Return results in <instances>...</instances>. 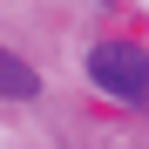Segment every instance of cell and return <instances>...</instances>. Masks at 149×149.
Returning a JSON list of instances; mask_svg holds the SVG:
<instances>
[{"mask_svg":"<svg viewBox=\"0 0 149 149\" xmlns=\"http://www.w3.org/2000/svg\"><path fill=\"white\" fill-rule=\"evenodd\" d=\"M88 81L109 88L115 102L149 109V54L129 47V41H102V47H95V54H88Z\"/></svg>","mask_w":149,"mask_h":149,"instance_id":"obj_1","label":"cell"},{"mask_svg":"<svg viewBox=\"0 0 149 149\" xmlns=\"http://www.w3.org/2000/svg\"><path fill=\"white\" fill-rule=\"evenodd\" d=\"M0 95H7V102H27V95H41V74L20 61L14 47H0Z\"/></svg>","mask_w":149,"mask_h":149,"instance_id":"obj_2","label":"cell"}]
</instances>
